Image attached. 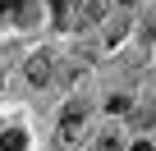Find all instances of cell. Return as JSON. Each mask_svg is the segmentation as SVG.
<instances>
[{
	"instance_id": "6da1fadb",
	"label": "cell",
	"mask_w": 156,
	"mask_h": 151,
	"mask_svg": "<svg viewBox=\"0 0 156 151\" xmlns=\"http://www.w3.org/2000/svg\"><path fill=\"white\" fill-rule=\"evenodd\" d=\"M87 133V105L83 101H69L64 115H60V146H78Z\"/></svg>"
},
{
	"instance_id": "7a4b0ae2",
	"label": "cell",
	"mask_w": 156,
	"mask_h": 151,
	"mask_svg": "<svg viewBox=\"0 0 156 151\" xmlns=\"http://www.w3.org/2000/svg\"><path fill=\"white\" fill-rule=\"evenodd\" d=\"M101 19H106V0H78L64 28H73V32H87V28H92V23H101Z\"/></svg>"
},
{
	"instance_id": "3957f363",
	"label": "cell",
	"mask_w": 156,
	"mask_h": 151,
	"mask_svg": "<svg viewBox=\"0 0 156 151\" xmlns=\"http://www.w3.org/2000/svg\"><path fill=\"white\" fill-rule=\"evenodd\" d=\"M51 78H55V55H51V50L28 55V83H32V87H46Z\"/></svg>"
},
{
	"instance_id": "277c9868",
	"label": "cell",
	"mask_w": 156,
	"mask_h": 151,
	"mask_svg": "<svg viewBox=\"0 0 156 151\" xmlns=\"http://www.w3.org/2000/svg\"><path fill=\"white\" fill-rule=\"evenodd\" d=\"M0 151H28V133L23 128H5L0 133Z\"/></svg>"
},
{
	"instance_id": "5b68a950",
	"label": "cell",
	"mask_w": 156,
	"mask_h": 151,
	"mask_svg": "<svg viewBox=\"0 0 156 151\" xmlns=\"http://www.w3.org/2000/svg\"><path fill=\"white\" fill-rule=\"evenodd\" d=\"M106 110H110V115H129V110H133V101H129L124 92H115V96L106 101Z\"/></svg>"
},
{
	"instance_id": "8992f818",
	"label": "cell",
	"mask_w": 156,
	"mask_h": 151,
	"mask_svg": "<svg viewBox=\"0 0 156 151\" xmlns=\"http://www.w3.org/2000/svg\"><path fill=\"white\" fill-rule=\"evenodd\" d=\"M92 151H124V146H119V137H115V128H110V133H97V146H92Z\"/></svg>"
},
{
	"instance_id": "52a82bcc",
	"label": "cell",
	"mask_w": 156,
	"mask_h": 151,
	"mask_svg": "<svg viewBox=\"0 0 156 151\" xmlns=\"http://www.w3.org/2000/svg\"><path fill=\"white\" fill-rule=\"evenodd\" d=\"M23 9V0H0V19H5V14H19Z\"/></svg>"
},
{
	"instance_id": "ba28073f",
	"label": "cell",
	"mask_w": 156,
	"mask_h": 151,
	"mask_svg": "<svg viewBox=\"0 0 156 151\" xmlns=\"http://www.w3.org/2000/svg\"><path fill=\"white\" fill-rule=\"evenodd\" d=\"M129 151H151V142H133V146H129Z\"/></svg>"
},
{
	"instance_id": "9c48e42d",
	"label": "cell",
	"mask_w": 156,
	"mask_h": 151,
	"mask_svg": "<svg viewBox=\"0 0 156 151\" xmlns=\"http://www.w3.org/2000/svg\"><path fill=\"white\" fill-rule=\"evenodd\" d=\"M119 5H133V0H119Z\"/></svg>"
}]
</instances>
